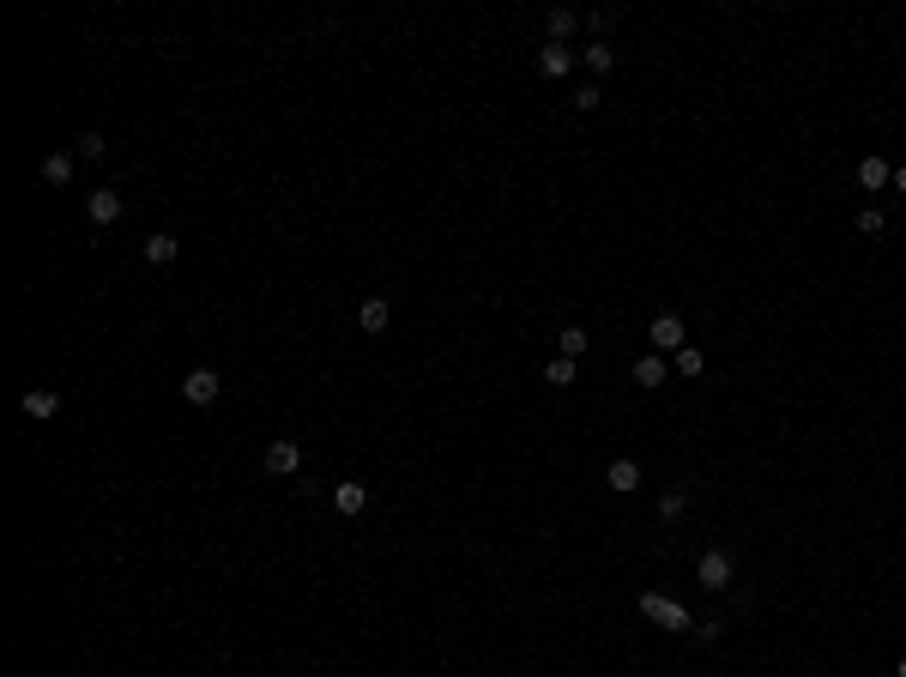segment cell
<instances>
[{"label": "cell", "instance_id": "1", "mask_svg": "<svg viewBox=\"0 0 906 677\" xmlns=\"http://www.w3.org/2000/svg\"><path fill=\"white\" fill-rule=\"evenodd\" d=\"M641 617L659 623V629H695V617H689L677 599H665V593H641Z\"/></svg>", "mask_w": 906, "mask_h": 677}, {"label": "cell", "instance_id": "2", "mask_svg": "<svg viewBox=\"0 0 906 677\" xmlns=\"http://www.w3.org/2000/svg\"><path fill=\"white\" fill-rule=\"evenodd\" d=\"M218 394H224L218 369H188V376H181V400H188V405H212Z\"/></svg>", "mask_w": 906, "mask_h": 677}, {"label": "cell", "instance_id": "3", "mask_svg": "<svg viewBox=\"0 0 906 677\" xmlns=\"http://www.w3.org/2000/svg\"><path fill=\"white\" fill-rule=\"evenodd\" d=\"M647 339H653V351H659V357H665V351L677 357L683 345H689V333H683V315H659V321L647 326Z\"/></svg>", "mask_w": 906, "mask_h": 677}, {"label": "cell", "instance_id": "4", "mask_svg": "<svg viewBox=\"0 0 906 677\" xmlns=\"http://www.w3.org/2000/svg\"><path fill=\"white\" fill-rule=\"evenodd\" d=\"M695 580H701L707 593H726V587H731V556H726V551H701V563H695Z\"/></svg>", "mask_w": 906, "mask_h": 677}, {"label": "cell", "instance_id": "5", "mask_svg": "<svg viewBox=\"0 0 906 677\" xmlns=\"http://www.w3.org/2000/svg\"><path fill=\"white\" fill-rule=\"evenodd\" d=\"M575 61H580V55L568 49V43H544V49H538V73H544V79H568V73H575Z\"/></svg>", "mask_w": 906, "mask_h": 677}, {"label": "cell", "instance_id": "6", "mask_svg": "<svg viewBox=\"0 0 906 677\" xmlns=\"http://www.w3.org/2000/svg\"><path fill=\"white\" fill-rule=\"evenodd\" d=\"M302 466V442H290V436H278L273 448H266V472L273 478H290Z\"/></svg>", "mask_w": 906, "mask_h": 677}, {"label": "cell", "instance_id": "7", "mask_svg": "<svg viewBox=\"0 0 906 677\" xmlns=\"http://www.w3.org/2000/svg\"><path fill=\"white\" fill-rule=\"evenodd\" d=\"M85 218H91V224H115V218H122V194H115V188H91V194H85Z\"/></svg>", "mask_w": 906, "mask_h": 677}, {"label": "cell", "instance_id": "8", "mask_svg": "<svg viewBox=\"0 0 906 677\" xmlns=\"http://www.w3.org/2000/svg\"><path fill=\"white\" fill-rule=\"evenodd\" d=\"M888 182H894L888 157H877V151H870V157H858V188H864V194H877V188H888Z\"/></svg>", "mask_w": 906, "mask_h": 677}, {"label": "cell", "instance_id": "9", "mask_svg": "<svg viewBox=\"0 0 906 677\" xmlns=\"http://www.w3.org/2000/svg\"><path fill=\"white\" fill-rule=\"evenodd\" d=\"M604 484H610L617 496H634V490H641V466H634L629 453H623V460H610V472H604Z\"/></svg>", "mask_w": 906, "mask_h": 677}, {"label": "cell", "instance_id": "10", "mask_svg": "<svg viewBox=\"0 0 906 677\" xmlns=\"http://www.w3.org/2000/svg\"><path fill=\"white\" fill-rule=\"evenodd\" d=\"M176 254H181V242L170 236V230H151V236H146V260H151V267H170Z\"/></svg>", "mask_w": 906, "mask_h": 677}, {"label": "cell", "instance_id": "11", "mask_svg": "<svg viewBox=\"0 0 906 677\" xmlns=\"http://www.w3.org/2000/svg\"><path fill=\"white\" fill-rule=\"evenodd\" d=\"M332 508H339V514H363V508H369V484H357V478L339 484V490H332Z\"/></svg>", "mask_w": 906, "mask_h": 677}, {"label": "cell", "instance_id": "12", "mask_svg": "<svg viewBox=\"0 0 906 677\" xmlns=\"http://www.w3.org/2000/svg\"><path fill=\"white\" fill-rule=\"evenodd\" d=\"M73 164H79L73 151H55V157H43V182H49V188H67V182H73Z\"/></svg>", "mask_w": 906, "mask_h": 677}, {"label": "cell", "instance_id": "13", "mask_svg": "<svg viewBox=\"0 0 906 677\" xmlns=\"http://www.w3.org/2000/svg\"><path fill=\"white\" fill-rule=\"evenodd\" d=\"M357 321H363V333H387V321H393V309H387V297H369L363 309H357Z\"/></svg>", "mask_w": 906, "mask_h": 677}, {"label": "cell", "instance_id": "14", "mask_svg": "<svg viewBox=\"0 0 906 677\" xmlns=\"http://www.w3.org/2000/svg\"><path fill=\"white\" fill-rule=\"evenodd\" d=\"M61 411V394L55 387H30L25 394V418H55Z\"/></svg>", "mask_w": 906, "mask_h": 677}, {"label": "cell", "instance_id": "15", "mask_svg": "<svg viewBox=\"0 0 906 677\" xmlns=\"http://www.w3.org/2000/svg\"><path fill=\"white\" fill-rule=\"evenodd\" d=\"M580 61H586V67H592V73H617V49H610V43H592V49H586V55H580Z\"/></svg>", "mask_w": 906, "mask_h": 677}, {"label": "cell", "instance_id": "16", "mask_svg": "<svg viewBox=\"0 0 906 677\" xmlns=\"http://www.w3.org/2000/svg\"><path fill=\"white\" fill-rule=\"evenodd\" d=\"M634 381H641V387H665V357H641V363H634Z\"/></svg>", "mask_w": 906, "mask_h": 677}, {"label": "cell", "instance_id": "17", "mask_svg": "<svg viewBox=\"0 0 906 677\" xmlns=\"http://www.w3.org/2000/svg\"><path fill=\"white\" fill-rule=\"evenodd\" d=\"M544 25H550V43H568V37H575V25H580V19H575V13H568V6H556V13H550V19H544Z\"/></svg>", "mask_w": 906, "mask_h": 677}, {"label": "cell", "instance_id": "18", "mask_svg": "<svg viewBox=\"0 0 906 677\" xmlns=\"http://www.w3.org/2000/svg\"><path fill=\"white\" fill-rule=\"evenodd\" d=\"M683 508H689V490L677 484V490H665V496H659V520H683Z\"/></svg>", "mask_w": 906, "mask_h": 677}, {"label": "cell", "instance_id": "19", "mask_svg": "<svg viewBox=\"0 0 906 677\" xmlns=\"http://www.w3.org/2000/svg\"><path fill=\"white\" fill-rule=\"evenodd\" d=\"M556 345H562V357H568V363H575V357L586 351V345H592V339H586V333H580V326H562V333H556Z\"/></svg>", "mask_w": 906, "mask_h": 677}, {"label": "cell", "instance_id": "20", "mask_svg": "<svg viewBox=\"0 0 906 677\" xmlns=\"http://www.w3.org/2000/svg\"><path fill=\"white\" fill-rule=\"evenodd\" d=\"M103 151H109V146H103V133H79V146H73V157H85V164H97Z\"/></svg>", "mask_w": 906, "mask_h": 677}, {"label": "cell", "instance_id": "21", "mask_svg": "<svg viewBox=\"0 0 906 677\" xmlns=\"http://www.w3.org/2000/svg\"><path fill=\"white\" fill-rule=\"evenodd\" d=\"M544 381H550V387H575V363H568V357H556L550 369H544Z\"/></svg>", "mask_w": 906, "mask_h": 677}, {"label": "cell", "instance_id": "22", "mask_svg": "<svg viewBox=\"0 0 906 677\" xmlns=\"http://www.w3.org/2000/svg\"><path fill=\"white\" fill-rule=\"evenodd\" d=\"M701 369H707V357L695 351V345H683V351H677V376H701Z\"/></svg>", "mask_w": 906, "mask_h": 677}, {"label": "cell", "instance_id": "23", "mask_svg": "<svg viewBox=\"0 0 906 677\" xmlns=\"http://www.w3.org/2000/svg\"><path fill=\"white\" fill-rule=\"evenodd\" d=\"M599 103H604L599 85H580V91H575V109H580V115H586V109H599Z\"/></svg>", "mask_w": 906, "mask_h": 677}, {"label": "cell", "instance_id": "24", "mask_svg": "<svg viewBox=\"0 0 906 677\" xmlns=\"http://www.w3.org/2000/svg\"><path fill=\"white\" fill-rule=\"evenodd\" d=\"M858 230H864V236H882V212H877V206L858 212Z\"/></svg>", "mask_w": 906, "mask_h": 677}, {"label": "cell", "instance_id": "25", "mask_svg": "<svg viewBox=\"0 0 906 677\" xmlns=\"http://www.w3.org/2000/svg\"><path fill=\"white\" fill-rule=\"evenodd\" d=\"M894 188H901V194H906V164H901V170H894Z\"/></svg>", "mask_w": 906, "mask_h": 677}, {"label": "cell", "instance_id": "26", "mask_svg": "<svg viewBox=\"0 0 906 677\" xmlns=\"http://www.w3.org/2000/svg\"><path fill=\"white\" fill-rule=\"evenodd\" d=\"M901 677H906V659H901Z\"/></svg>", "mask_w": 906, "mask_h": 677}]
</instances>
